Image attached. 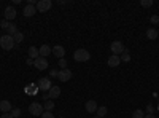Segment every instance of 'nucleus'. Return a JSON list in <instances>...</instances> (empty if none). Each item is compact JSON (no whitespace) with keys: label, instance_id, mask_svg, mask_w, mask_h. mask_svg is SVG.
<instances>
[{"label":"nucleus","instance_id":"obj_13","mask_svg":"<svg viewBox=\"0 0 159 118\" xmlns=\"http://www.w3.org/2000/svg\"><path fill=\"white\" fill-rule=\"evenodd\" d=\"M22 13H24V16H25V18H32L35 13H37V8H35L34 5H25Z\"/></svg>","mask_w":159,"mask_h":118},{"label":"nucleus","instance_id":"obj_18","mask_svg":"<svg viewBox=\"0 0 159 118\" xmlns=\"http://www.w3.org/2000/svg\"><path fill=\"white\" fill-rule=\"evenodd\" d=\"M29 58L34 59V61H35L37 58H40V53H38V48H37V46H30V48H29Z\"/></svg>","mask_w":159,"mask_h":118},{"label":"nucleus","instance_id":"obj_24","mask_svg":"<svg viewBox=\"0 0 159 118\" xmlns=\"http://www.w3.org/2000/svg\"><path fill=\"white\" fill-rule=\"evenodd\" d=\"M132 118H145V113H143V110H134L132 112Z\"/></svg>","mask_w":159,"mask_h":118},{"label":"nucleus","instance_id":"obj_6","mask_svg":"<svg viewBox=\"0 0 159 118\" xmlns=\"http://www.w3.org/2000/svg\"><path fill=\"white\" fill-rule=\"evenodd\" d=\"M37 86H38L40 89H42L43 93H48V91H49V88H51L52 85H51V80H49V78H42V80H38Z\"/></svg>","mask_w":159,"mask_h":118},{"label":"nucleus","instance_id":"obj_3","mask_svg":"<svg viewBox=\"0 0 159 118\" xmlns=\"http://www.w3.org/2000/svg\"><path fill=\"white\" fill-rule=\"evenodd\" d=\"M29 112L34 116H42V113L45 112V109H43V106L40 102H32L30 106H29Z\"/></svg>","mask_w":159,"mask_h":118},{"label":"nucleus","instance_id":"obj_15","mask_svg":"<svg viewBox=\"0 0 159 118\" xmlns=\"http://www.w3.org/2000/svg\"><path fill=\"white\" fill-rule=\"evenodd\" d=\"M11 104L10 101H0V110H2V113H10L11 112Z\"/></svg>","mask_w":159,"mask_h":118},{"label":"nucleus","instance_id":"obj_36","mask_svg":"<svg viewBox=\"0 0 159 118\" xmlns=\"http://www.w3.org/2000/svg\"><path fill=\"white\" fill-rule=\"evenodd\" d=\"M96 118H102V116H96Z\"/></svg>","mask_w":159,"mask_h":118},{"label":"nucleus","instance_id":"obj_31","mask_svg":"<svg viewBox=\"0 0 159 118\" xmlns=\"http://www.w3.org/2000/svg\"><path fill=\"white\" fill-rule=\"evenodd\" d=\"M8 26H10V21H2V24H0V27H3V29H8Z\"/></svg>","mask_w":159,"mask_h":118},{"label":"nucleus","instance_id":"obj_34","mask_svg":"<svg viewBox=\"0 0 159 118\" xmlns=\"http://www.w3.org/2000/svg\"><path fill=\"white\" fill-rule=\"evenodd\" d=\"M27 64H29V65H34V59H30V58H27Z\"/></svg>","mask_w":159,"mask_h":118},{"label":"nucleus","instance_id":"obj_25","mask_svg":"<svg viewBox=\"0 0 159 118\" xmlns=\"http://www.w3.org/2000/svg\"><path fill=\"white\" fill-rule=\"evenodd\" d=\"M10 113H11L13 118H18V116H21V109H19V107H15V109H11Z\"/></svg>","mask_w":159,"mask_h":118},{"label":"nucleus","instance_id":"obj_22","mask_svg":"<svg viewBox=\"0 0 159 118\" xmlns=\"http://www.w3.org/2000/svg\"><path fill=\"white\" fill-rule=\"evenodd\" d=\"M107 112H108V110H107V107H105V106H102V107H99V109H97V112H96V113H97V116H102V118H105Z\"/></svg>","mask_w":159,"mask_h":118},{"label":"nucleus","instance_id":"obj_20","mask_svg":"<svg viewBox=\"0 0 159 118\" xmlns=\"http://www.w3.org/2000/svg\"><path fill=\"white\" fill-rule=\"evenodd\" d=\"M13 38H15V43H21V42L24 40V34H22L21 31H18V32L15 34V37H13Z\"/></svg>","mask_w":159,"mask_h":118},{"label":"nucleus","instance_id":"obj_11","mask_svg":"<svg viewBox=\"0 0 159 118\" xmlns=\"http://www.w3.org/2000/svg\"><path fill=\"white\" fill-rule=\"evenodd\" d=\"M52 54H54L56 58H59V59H62L65 56V48L62 45H56L54 48H52Z\"/></svg>","mask_w":159,"mask_h":118},{"label":"nucleus","instance_id":"obj_33","mask_svg":"<svg viewBox=\"0 0 159 118\" xmlns=\"http://www.w3.org/2000/svg\"><path fill=\"white\" fill-rule=\"evenodd\" d=\"M0 118H13V116H11V113H2Z\"/></svg>","mask_w":159,"mask_h":118},{"label":"nucleus","instance_id":"obj_7","mask_svg":"<svg viewBox=\"0 0 159 118\" xmlns=\"http://www.w3.org/2000/svg\"><path fill=\"white\" fill-rule=\"evenodd\" d=\"M34 65L38 69V70H46L48 69V61H46V58H37L35 61H34Z\"/></svg>","mask_w":159,"mask_h":118},{"label":"nucleus","instance_id":"obj_12","mask_svg":"<svg viewBox=\"0 0 159 118\" xmlns=\"http://www.w3.org/2000/svg\"><path fill=\"white\" fill-rule=\"evenodd\" d=\"M38 53H40V56H42V58H46V56H49L52 53V48L49 45H42V46L38 48Z\"/></svg>","mask_w":159,"mask_h":118},{"label":"nucleus","instance_id":"obj_16","mask_svg":"<svg viewBox=\"0 0 159 118\" xmlns=\"http://www.w3.org/2000/svg\"><path fill=\"white\" fill-rule=\"evenodd\" d=\"M119 64H121V59H119V56L111 54V56L108 58V65H110V67H118Z\"/></svg>","mask_w":159,"mask_h":118},{"label":"nucleus","instance_id":"obj_37","mask_svg":"<svg viewBox=\"0 0 159 118\" xmlns=\"http://www.w3.org/2000/svg\"><path fill=\"white\" fill-rule=\"evenodd\" d=\"M157 109H159V107H157Z\"/></svg>","mask_w":159,"mask_h":118},{"label":"nucleus","instance_id":"obj_19","mask_svg":"<svg viewBox=\"0 0 159 118\" xmlns=\"http://www.w3.org/2000/svg\"><path fill=\"white\" fill-rule=\"evenodd\" d=\"M8 35H11V37H15V34L18 32V27H16V26L15 24H13V22H10V26H8Z\"/></svg>","mask_w":159,"mask_h":118},{"label":"nucleus","instance_id":"obj_17","mask_svg":"<svg viewBox=\"0 0 159 118\" xmlns=\"http://www.w3.org/2000/svg\"><path fill=\"white\" fill-rule=\"evenodd\" d=\"M157 35H159V32H157L154 27H150V29L147 31V38H150V40H156Z\"/></svg>","mask_w":159,"mask_h":118},{"label":"nucleus","instance_id":"obj_35","mask_svg":"<svg viewBox=\"0 0 159 118\" xmlns=\"http://www.w3.org/2000/svg\"><path fill=\"white\" fill-rule=\"evenodd\" d=\"M145 118H156V116H154V115H147Z\"/></svg>","mask_w":159,"mask_h":118},{"label":"nucleus","instance_id":"obj_23","mask_svg":"<svg viewBox=\"0 0 159 118\" xmlns=\"http://www.w3.org/2000/svg\"><path fill=\"white\" fill-rule=\"evenodd\" d=\"M119 59H121V62H129V61H130V54L127 53V50L124 51L121 56H119Z\"/></svg>","mask_w":159,"mask_h":118},{"label":"nucleus","instance_id":"obj_4","mask_svg":"<svg viewBox=\"0 0 159 118\" xmlns=\"http://www.w3.org/2000/svg\"><path fill=\"white\" fill-rule=\"evenodd\" d=\"M110 50H111V53H113V54H116V56H121V54L124 53V51H126V48H124L123 42H119V40L113 42V43L110 45Z\"/></svg>","mask_w":159,"mask_h":118},{"label":"nucleus","instance_id":"obj_8","mask_svg":"<svg viewBox=\"0 0 159 118\" xmlns=\"http://www.w3.org/2000/svg\"><path fill=\"white\" fill-rule=\"evenodd\" d=\"M57 78H59L61 82H64V83L69 82L70 78H72V70H70V69H62V70H59V77H57Z\"/></svg>","mask_w":159,"mask_h":118},{"label":"nucleus","instance_id":"obj_27","mask_svg":"<svg viewBox=\"0 0 159 118\" xmlns=\"http://www.w3.org/2000/svg\"><path fill=\"white\" fill-rule=\"evenodd\" d=\"M59 67H61V70H62V69H67V61H65L64 58L59 59Z\"/></svg>","mask_w":159,"mask_h":118},{"label":"nucleus","instance_id":"obj_14","mask_svg":"<svg viewBox=\"0 0 159 118\" xmlns=\"http://www.w3.org/2000/svg\"><path fill=\"white\" fill-rule=\"evenodd\" d=\"M16 18V10L13 8V7H7L5 8V19L7 21H11V19H15Z\"/></svg>","mask_w":159,"mask_h":118},{"label":"nucleus","instance_id":"obj_29","mask_svg":"<svg viewBox=\"0 0 159 118\" xmlns=\"http://www.w3.org/2000/svg\"><path fill=\"white\" fill-rule=\"evenodd\" d=\"M147 113H148V115H153V113H154V107H153V104H148V106H147Z\"/></svg>","mask_w":159,"mask_h":118},{"label":"nucleus","instance_id":"obj_10","mask_svg":"<svg viewBox=\"0 0 159 118\" xmlns=\"http://www.w3.org/2000/svg\"><path fill=\"white\" fill-rule=\"evenodd\" d=\"M48 94H49V99H51V101L57 99V97L61 96V88H59V86H51L49 91H48Z\"/></svg>","mask_w":159,"mask_h":118},{"label":"nucleus","instance_id":"obj_1","mask_svg":"<svg viewBox=\"0 0 159 118\" xmlns=\"http://www.w3.org/2000/svg\"><path fill=\"white\" fill-rule=\"evenodd\" d=\"M73 59L76 62H88L91 59V53L88 50H84V48H78L73 53Z\"/></svg>","mask_w":159,"mask_h":118},{"label":"nucleus","instance_id":"obj_9","mask_svg":"<svg viewBox=\"0 0 159 118\" xmlns=\"http://www.w3.org/2000/svg\"><path fill=\"white\" fill-rule=\"evenodd\" d=\"M84 107H86V112H88V113H96L97 109H99L97 102H96V101H92V99L86 102V106H84Z\"/></svg>","mask_w":159,"mask_h":118},{"label":"nucleus","instance_id":"obj_30","mask_svg":"<svg viewBox=\"0 0 159 118\" xmlns=\"http://www.w3.org/2000/svg\"><path fill=\"white\" fill-rule=\"evenodd\" d=\"M49 77H56V78H57V77H59V70H56V69H52V70L49 72Z\"/></svg>","mask_w":159,"mask_h":118},{"label":"nucleus","instance_id":"obj_5","mask_svg":"<svg viewBox=\"0 0 159 118\" xmlns=\"http://www.w3.org/2000/svg\"><path fill=\"white\" fill-rule=\"evenodd\" d=\"M51 7H52V2H51V0H38L37 5H35L37 11H40V13H45V11H48Z\"/></svg>","mask_w":159,"mask_h":118},{"label":"nucleus","instance_id":"obj_2","mask_svg":"<svg viewBox=\"0 0 159 118\" xmlns=\"http://www.w3.org/2000/svg\"><path fill=\"white\" fill-rule=\"evenodd\" d=\"M15 38H13L11 35H3V37H0V46H2L5 51H10V50H13L15 48Z\"/></svg>","mask_w":159,"mask_h":118},{"label":"nucleus","instance_id":"obj_26","mask_svg":"<svg viewBox=\"0 0 159 118\" xmlns=\"http://www.w3.org/2000/svg\"><path fill=\"white\" fill-rule=\"evenodd\" d=\"M140 5H142L143 8H150V7H153V0H142Z\"/></svg>","mask_w":159,"mask_h":118},{"label":"nucleus","instance_id":"obj_21","mask_svg":"<svg viewBox=\"0 0 159 118\" xmlns=\"http://www.w3.org/2000/svg\"><path fill=\"white\" fill-rule=\"evenodd\" d=\"M43 109H45V110H48V112H52V109H54V102H52L51 99H49V101H46V102H45V106H43Z\"/></svg>","mask_w":159,"mask_h":118},{"label":"nucleus","instance_id":"obj_32","mask_svg":"<svg viewBox=\"0 0 159 118\" xmlns=\"http://www.w3.org/2000/svg\"><path fill=\"white\" fill-rule=\"evenodd\" d=\"M151 22H153V24H159V16H157V15L151 16Z\"/></svg>","mask_w":159,"mask_h":118},{"label":"nucleus","instance_id":"obj_28","mask_svg":"<svg viewBox=\"0 0 159 118\" xmlns=\"http://www.w3.org/2000/svg\"><path fill=\"white\" fill-rule=\"evenodd\" d=\"M42 118H54V115H52V112H48V110H45V112L42 113Z\"/></svg>","mask_w":159,"mask_h":118}]
</instances>
